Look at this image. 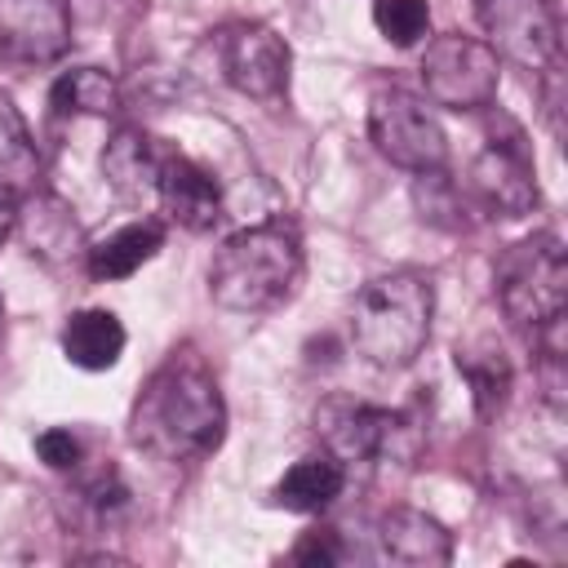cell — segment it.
<instances>
[{
	"instance_id": "cell-1",
	"label": "cell",
	"mask_w": 568,
	"mask_h": 568,
	"mask_svg": "<svg viewBox=\"0 0 568 568\" xmlns=\"http://www.w3.org/2000/svg\"><path fill=\"white\" fill-rule=\"evenodd\" d=\"M129 435L160 462H200L226 435V404L209 359L178 346L142 386L129 413Z\"/></svg>"
},
{
	"instance_id": "cell-2",
	"label": "cell",
	"mask_w": 568,
	"mask_h": 568,
	"mask_svg": "<svg viewBox=\"0 0 568 568\" xmlns=\"http://www.w3.org/2000/svg\"><path fill=\"white\" fill-rule=\"evenodd\" d=\"M302 235L288 217H266L257 226L235 231L209 266V293L217 306L240 311V315H257V311H275L280 302L293 297L297 280H302Z\"/></svg>"
},
{
	"instance_id": "cell-3",
	"label": "cell",
	"mask_w": 568,
	"mask_h": 568,
	"mask_svg": "<svg viewBox=\"0 0 568 568\" xmlns=\"http://www.w3.org/2000/svg\"><path fill=\"white\" fill-rule=\"evenodd\" d=\"M435 288L417 271L368 280L351 302V346L373 368H404L430 342Z\"/></svg>"
},
{
	"instance_id": "cell-4",
	"label": "cell",
	"mask_w": 568,
	"mask_h": 568,
	"mask_svg": "<svg viewBox=\"0 0 568 568\" xmlns=\"http://www.w3.org/2000/svg\"><path fill=\"white\" fill-rule=\"evenodd\" d=\"M497 297L501 311L532 337L559 333L568 311V253L559 235L537 231L510 244L497 262Z\"/></svg>"
},
{
	"instance_id": "cell-5",
	"label": "cell",
	"mask_w": 568,
	"mask_h": 568,
	"mask_svg": "<svg viewBox=\"0 0 568 568\" xmlns=\"http://www.w3.org/2000/svg\"><path fill=\"white\" fill-rule=\"evenodd\" d=\"M422 84L435 106L448 111H484L497 98L501 84V58L488 49V40L444 31L422 53Z\"/></svg>"
},
{
	"instance_id": "cell-6",
	"label": "cell",
	"mask_w": 568,
	"mask_h": 568,
	"mask_svg": "<svg viewBox=\"0 0 568 568\" xmlns=\"http://www.w3.org/2000/svg\"><path fill=\"white\" fill-rule=\"evenodd\" d=\"M315 430L337 462H408L422 444L417 426L404 413L355 399H324L315 413Z\"/></svg>"
},
{
	"instance_id": "cell-7",
	"label": "cell",
	"mask_w": 568,
	"mask_h": 568,
	"mask_svg": "<svg viewBox=\"0 0 568 568\" xmlns=\"http://www.w3.org/2000/svg\"><path fill=\"white\" fill-rule=\"evenodd\" d=\"M368 138L390 164L408 173H435L448 164V133L417 93L382 89L368 102Z\"/></svg>"
},
{
	"instance_id": "cell-8",
	"label": "cell",
	"mask_w": 568,
	"mask_h": 568,
	"mask_svg": "<svg viewBox=\"0 0 568 568\" xmlns=\"http://www.w3.org/2000/svg\"><path fill=\"white\" fill-rule=\"evenodd\" d=\"M488 49L524 71H559V18L550 0H475Z\"/></svg>"
},
{
	"instance_id": "cell-9",
	"label": "cell",
	"mask_w": 568,
	"mask_h": 568,
	"mask_svg": "<svg viewBox=\"0 0 568 568\" xmlns=\"http://www.w3.org/2000/svg\"><path fill=\"white\" fill-rule=\"evenodd\" d=\"M501 124H506V133L493 129L484 151L470 164V191L488 213L524 217L537 209V164L528 155L524 129L510 120H501Z\"/></svg>"
},
{
	"instance_id": "cell-10",
	"label": "cell",
	"mask_w": 568,
	"mask_h": 568,
	"mask_svg": "<svg viewBox=\"0 0 568 568\" xmlns=\"http://www.w3.org/2000/svg\"><path fill=\"white\" fill-rule=\"evenodd\" d=\"M222 80L244 98H280L288 84V44L262 22H231L213 31Z\"/></svg>"
},
{
	"instance_id": "cell-11",
	"label": "cell",
	"mask_w": 568,
	"mask_h": 568,
	"mask_svg": "<svg viewBox=\"0 0 568 568\" xmlns=\"http://www.w3.org/2000/svg\"><path fill=\"white\" fill-rule=\"evenodd\" d=\"M71 44L67 0H0V58L18 67L58 62Z\"/></svg>"
},
{
	"instance_id": "cell-12",
	"label": "cell",
	"mask_w": 568,
	"mask_h": 568,
	"mask_svg": "<svg viewBox=\"0 0 568 568\" xmlns=\"http://www.w3.org/2000/svg\"><path fill=\"white\" fill-rule=\"evenodd\" d=\"M155 200L186 231H209L222 217V186H217V178L204 164H195L191 155H178V151L164 155Z\"/></svg>"
},
{
	"instance_id": "cell-13",
	"label": "cell",
	"mask_w": 568,
	"mask_h": 568,
	"mask_svg": "<svg viewBox=\"0 0 568 568\" xmlns=\"http://www.w3.org/2000/svg\"><path fill=\"white\" fill-rule=\"evenodd\" d=\"M377 546H382V559L408 564V568H435V564L453 559L448 528L439 519H430L426 510H408V506H395V510L382 515Z\"/></svg>"
},
{
	"instance_id": "cell-14",
	"label": "cell",
	"mask_w": 568,
	"mask_h": 568,
	"mask_svg": "<svg viewBox=\"0 0 568 568\" xmlns=\"http://www.w3.org/2000/svg\"><path fill=\"white\" fill-rule=\"evenodd\" d=\"M164 155L142 129H120L106 151H102V178L106 186L129 200V204H142V200H155V186H160V169H164Z\"/></svg>"
},
{
	"instance_id": "cell-15",
	"label": "cell",
	"mask_w": 568,
	"mask_h": 568,
	"mask_svg": "<svg viewBox=\"0 0 568 568\" xmlns=\"http://www.w3.org/2000/svg\"><path fill=\"white\" fill-rule=\"evenodd\" d=\"M342 488H346V462H337L333 453H315V457L293 462V466L275 479L271 497H275V506H284V510L315 515V510L333 506V501L342 497Z\"/></svg>"
},
{
	"instance_id": "cell-16",
	"label": "cell",
	"mask_w": 568,
	"mask_h": 568,
	"mask_svg": "<svg viewBox=\"0 0 568 568\" xmlns=\"http://www.w3.org/2000/svg\"><path fill=\"white\" fill-rule=\"evenodd\" d=\"M62 355L84 368V373H102L124 355V324L115 311L106 306H84L67 320L62 328Z\"/></svg>"
},
{
	"instance_id": "cell-17",
	"label": "cell",
	"mask_w": 568,
	"mask_h": 568,
	"mask_svg": "<svg viewBox=\"0 0 568 568\" xmlns=\"http://www.w3.org/2000/svg\"><path fill=\"white\" fill-rule=\"evenodd\" d=\"M160 248H164V226L160 222H151V217L146 222H129V226L111 231L106 240H98L89 248V275L93 280H129Z\"/></svg>"
},
{
	"instance_id": "cell-18",
	"label": "cell",
	"mask_w": 568,
	"mask_h": 568,
	"mask_svg": "<svg viewBox=\"0 0 568 568\" xmlns=\"http://www.w3.org/2000/svg\"><path fill=\"white\" fill-rule=\"evenodd\" d=\"M40 151L36 138L22 120V111L9 102V93H0V191L9 195H36L40 191Z\"/></svg>"
},
{
	"instance_id": "cell-19",
	"label": "cell",
	"mask_w": 568,
	"mask_h": 568,
	"mask_svg": "<svg viewBox=\"0 0 568 568\" xmlns=\"http://www.w3.org/2000/svg\"><path fill=\"white\" fill-rule=\"evenodd\" d=\"M49 106L58 115H111L120 106V84L102 67H71L53 80Z\"/></svg>"
},
{
	"instance_id": "cell-20",
	"label": "cell",
	"mask_w": 568,
	"mask_h": 568,
	"mask_svg": "<svg viewBox=\"0 0 568 568\" xmlns=\"http://www.w3.org/2000/svg\"><path fill=\"white\" fill-rule=\"evenodd\" d=\"M457 368H462V377H466V386H470V395H475V408H479L484 417L506 404L515 373H510V359H506V351H501L497 342L479 337V342H470V346H457Z\"/></svg>"
},
{
	"instance_id": "cell-21",
	"label": "cell",
	"mask_w": 568,
	"mask_h": 568,
	"mask_svg": "<svg viewBox=\"0 0 568 568\" xmlns=\"http://www.w3.org/2000/svg\"><path fill=\"white\" fill-rule=\"evenodd\" d=\"M373 22L395 49H413L430 31V4L426 0H373Z\"/></svg>"
},
{
	"instance_id": "cell-22",
	"label": "cell",
	"mask_w": 568,
	"mask_h": 568,
	"mask_svg": "<svg viewBox=\"0 0 568 568\" xmlns=\"http://www.w3.org/2000/svg\"><path fill=\"white\" fill-rule=\"evenodd\" d=\"M36 457H40L49 470H75V462H80V439H75L71 430H62V426L40 430V435H36Z\"/></svg>"
},
{
	"instance_id": "cell-23",
	"label": "cell",
	"mask_w": 568,
	"mask_h": 568,
	"mask_svg": "<svg viewBox=\"0 0 568 568\" xmlns=\"http://www.w3.org/2000/svg\"><path fill=\"white\" fill-rule=\"evenodd\" d=\"M293 559H297V564H320V568L337 564V559H342L337 532H333V528H311V532H302V541L293 546Z\"/></svg>"
},
{
	"instance_id": "cell-24",
	"label": "cell",
	"mask_w": 568,
	"mask_h": 568,
	"mask_svg": "<svg viewBox=\"0 0 568 568\" xmlns=\"http://www.w3.org/2000/svg\"><path fill=\"white\" fill-rule=\"evenodd\" d=\"M13 231H18V195L0 191V244H4Z\"/></svg>"
}]
</instances>
